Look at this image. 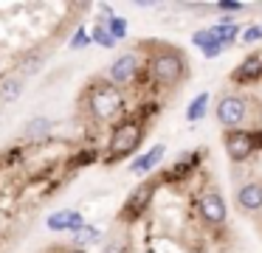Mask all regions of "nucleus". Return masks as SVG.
I'll use <instances>...</instances> for the list:
<instances>
[{"label":"nucleus","mask_w":262,"mask_h":253,"mask_svg":"<svg viewBox=\"0 0 262 253\" xmlns=\"http://www.w3.org/2000/svg\"><path fill=\"white\" fill-rule=\"evenodd\" d=\"M144 129L138 121H121L119 127L110 132V144H107V160H121V157L133 155V152L141 146Z\"/></svg>","instance_id":"nucleus-1"},{"label":"nucleus","mask_w":262,"mask_h":253,"mask_svg":"<svg viewBox=\"0 0 262 253\" xmlns=\"http://www.w3.org/2000/svg\"><path fill=\"white\" fill-rule=\"evenodd\" d=\"M223 144L231 160H245L256 149H262V129H228Z\"/></svg>","instance_id":"nucleus-2"},{"label":"nucleus","mask_w":262,"mask_h":253,"mask_svg":"<svg viewBox=\"0 0 262 253\" xmlns=\"http://www.w3.org/2000/svg\"><path fill=\"white\" fill-rule=\"evenodd\" d=\"M149 65H152V79L158 84L172 87V84H178L183 79V56L175 54V51H164V54H158Z\"/></svg>","instance_id":"nucleus-3"},{"label":"nucleus","mask_w":262,"mask_h":253,"mask_svg":"<svg viewBox=\"0 0 262 253\" xmlns=\"http://www.w3.org/2000/svg\"><path fill=\"white\" fill-rule=\"evenodd\" d=\"M152 194H155V183H141V186H136L133 189V194L127 197V202H124V208H121V214H119V219L121 222H138V219L144 217V211L149 208V202H152Z\"/></svg>","instance_id":"nucleus-4"},{"label":"nucleus","mask_w":262,"mask_h":253,"mask_svg":"<svg viewBox=\"0 0 262 253\" xmlns=\"http://www.w3.org/2000/svg\"><path fill=\"white\" fill-rule=\"evenodd\" d=\"M121 107H124V96H121L119 87L104 84V87H96L91 93V110L96 112L99 118L116 116V112H121Z\"/></svg>","instance_id":"nucleus-5"},{"label":"nucleus","mask_w":262,"mask_h":253,"mask_svg":"<svg viewBox=\"0 0 262 253\" xmlns=\"http://www.w3.org/2000/svg\"><path fill=\"white\" fill-rule=\"evenodd\" d=\"M245 99H239V96H223L220 101H217V121L223 124V127L234 129L239 127V124L245 121Z\"/></svg>","instance_id":"nucleus-6"},{"label":"nucleus","mask_w":262,"mask_h":253,"mask_svg":"<svg viewBox=\"0 0 262 253\" xmlns=\"http://www.w3.org/2000/svg\"><path fill=\"white\" fill-rule=\"evenodd\" d=\"M200 214H203V219L209 225H223L228 217L226 211V200H223L217 191H209V194L200 197Z\"/></svg>","instance_id":"nucleus-7"},{"label":"nucleus","mask_w":262,"mask_h":253,"mask_svg":"<svg viewBox=\"0 0 262 253\" xmlns=\"http://www.w3.org/2000/svg\"><path fill=\"white\" fill-rule=\"evenodd\" d=\"M259 79H262V51H254L251 56H245L243 65L234 67L231 82H237V84H251V82H259Z\"/></svg>","instance_id":"nucleus-8"},{"label":"nucleus","mask_w":262,"mask_h":253,"mask_svg":"<svg viewBox=\"0 0 262 253\" xmlns=\"http://www.w3.org/2000/svg\"><path fill=\"white\" fill-rule=\"evenodd\" d=\"M200 157H203L200 152H186V155H183L181 160H175L164 174H161V177H164V183H178V180H186L189 174H192L194 169H198Z\"/></svg>","instance_id":"nucleus-9"},{"label":"nucleus","mask_w":262,"mask_h":253,"mask_svg":"<svg viewBox=\"0 0 262 253\" xmlns=\"http://www.w3.org/2000/svg\"><path fill=\"white\" fill-rule=\"evenodd\" d=\"M136 76H138L136 54H124L110 65V79H113L116 84H130V82H136Z\"/></svg>","instance_id":"nucleus-10"},{"label":"nucleus","mask_w":262,"mask_h":253,"mask_svg":"<svg viewBox=\"0 0 262 253\" xmlns=\"http://www.w3.org/2000/svg\"><path fill=\"white\" fill-rule=\"evenodd\" d=\"M46 225L51 231H79V228H85V219H82V214H76V211H54L51 217L46 219Z\"/></svg>","instance_id":"nucleus-11"},{"label":"nucleus","mask_w":262,"mask_h":253,"mask_svg":"<svg viewBox=\"0 0 262 253\" xmlns=\"http://www.w3.org/2000/svg\"><path fill=\"white\" fill-rule=\"evenodd\" d=\"M164 152H166V149H164V144H155L149 152H144L141 157H136V160L130 163V172H133V174H147L149 169H155V166L161 163Z\"/></svg>","instance_id":"nucleus-12"},{"label":"nucleus","mask_w":262,"mask_h":253,"mask_svg":"<svg viewBox=\"0 0 262 253\" xmlns=\"http://www.w3.org/2000/svg\"><path fill=\"white\" fill-rule=\"evenodd\" d=\"M237 205L245 211H259L262 208V186L259 183H248L237 191Z\"/></svg>","instance_id":"nucleus-13"},{"label":"nucleus","mask_w":262,"mask_h":253,"mask_svg":"<svg viewBox=\"0 0 262 253\" xmlns=\"http://www.w3.org/2000/svg\"><path fill=\"white\" fill-rule=\"evenodd\" d=\"M23 93V79L14 76V73H9V76L0 79V101H14L17 96Z\"/></svg>","instance_id":"nucleus-14"},{"label":"nucleus","mask_w":262,"mask_h":253,"mask_svg":"<svg viewBox=\"0 0 262 253\" xmlns=\"http://www.w3.org/2000/svg\"><path fill=\"white\" fill-rule=\"evenodd\" d=\"M211 34L217 37V42H220V45H231L234 39L239 37V26H237V22H231V20H226V22L211 26Z\"/></svg>","instance_id":"nucleus-15"},{"label":"nucleus","mask_w":262,"mask_h":253,"mask_svg":"<svg viewBox=\"0 0 262 253\" xmlns=\"http://www.w3.org/2000/svg\"><path fill=\"white\" fill-rule=\"evenodd\" d=\"M48 129H51V121H48L46 116H37V118H31V121L23 127V135L26 138H42Z\"/></svg>","instance_id":"nucleus-16"},{"label":"nucleus","mask_w":262,"mask_h":253,"mask_svg":"<svg viewBox=\"0 0 262 253\" xmlns=\"http://www.w3.org/2000/svg\"><path fill=\"white\" fill-rule=\"evenodd\" d=\"M206 107H209V93H198L192 101H189L186 118H189V121H200V118L206 116Z\"/></svg>","instance_id":"nucleus-17"},{"label":"nucleus","mask_w":262,"mask_h":253,"mask_svg":"<svg viewBox=\"0 0 262 253\" xmlns=\"http://www.w3.org/2000/svg\"><path fill=\"white\" fill-rule=\"evenodd\" d=\"M99 160V155L93 149H79V152H74V157L68 160V166L71 169H82V166H91V163H96Z\"/></svg>","instance_id":"nucleus-18"},{"label":"nucleus","mask_w":262,"mask_h":253,"mask_svg":"<svg viewBox=\"0 0 262 253\" xmlns=\"http://www.w3.org/2000/svg\"><path fill=\"white\" fill-rule=\"evenodd\" d=\"M91 39H93L96 45H102V48H113V45H116V37H113V34H110L104 26H96V28H93V31H91Z\"/></svg>","instance_id":"nucleus-19"},{"label":"nucleus","mask_w":262,"mask_h":253,"mask_svg":"<svg viewBox=\"0 0 262 253\" xmlns=\"http://www.w3.org/2000/svg\"><path fill=\"white\" fill-rule=\"evenodd\" d=\"M107 31L113 34L116 39L127 37V20L124 17H107Z\"/></svg>","instance_id":"nucleus-20"},{"label":"nucleus","mask_w":262,"mask_h":253,"mask_svg":"<svg viewBox=\"0 0 262 253\" xmlns=\"http://www.w3.org/2000/svg\"><path fill=\"white\" fill-rule=\"evenodd\" d=\"M93 42V39H91V34H88L85 31V28H76V31H74V37H71V48H76V51H79V48H85V45H91Z\"/></svg>","instance_id":"nucleus-21"},{"label":"nucleus","mask_w":262,"mask_h":253,"mask_svg":"<svg viewBox=\"0 0 262 253\" xmlns=\"http://www.w3.org/2000/svg\"><path fill=\"white\" fill-rule=\"evenodd\" d=\"M96 239H99V231L91 228V225L76 231V245H88V242H96Z\"/></svg>","instance_id":"nucleus-22"},{"label":"nucleus","mask_w":262,"mask_h":253,"mask_svg":"<svg viewBox=\"0 0 262 253\" xmlns=\"http://www.w3.org/2000/svg\"><path fill=\"white\" fill-rule=\"evenodd\" d=\"M262 39V22H256V26H248L243 31V42H259Z\"/></svg>","instance_id":"nucleus-23"},{"label":"nucleus","mask_w":262,"mask_h":253,"mask_svg":"<svg viewBox=\"0 0 262 253\" xmlns=\"http://www.w3.org/2000/svg\"><path fill=\"white\" fill-rule=\"evenodd\" d=\"M217 9L220 11H243V3H237V0H220Z\"/></svg>","instance_id":"nucleus-24"},{"label":"nucleus","mask_w":262,"mask_h":253,"mask_svg":"<svg viewBox=\"0 0 262 253\" xmlns=\"http://www.w3.org/2000/svg\"><path fill=\"white\" fill-rule=\"evenodd\" d=\"M102 253H124V245L121 242H110V245H104Z\"/></svg>","instance_id":"nucleus-25"},{"label":"nucleus","mask_w":262,"mask_h":253,"mask_svg":"<svg viewBox=\"0 0 262 253\" xmlns=\"http://www.w3.org/2000/svg\"><path fill=\"white\" fill-rule=\"evenodd\" d=\"M68 253H85V250H79V247H74V250H68Z\"/></svg>","instance_id":"nucleus-26"}]
</instances>
